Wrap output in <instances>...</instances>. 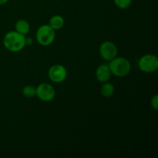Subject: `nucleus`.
Here are the masks:
<instances>
[{
    "label": "nucleus",
    "instance_id": "nucleus-2",
    "mask_svg": "<svg viewBox=\"0 0 158 158\" xmlns=\"http://www.w3.org/2000/svg\"><path fill=\"white\" fill-rule=\"evenodd\" d=\"M110 69L113 75L117 77H124L130 73L131 64L129 60L125 57H115L110 61Z\"/></svg>",
    "mask_w": 158,
    "mask_h": 158
},
{
    "label": "nucleus",
    "instance_id": "nucleus-3",
    "mask_svg": "<svg viewBox=\"0 0 158 158\" xmlns=\"http://www.w3.org/2000/svg\"><path fill=\"white\" fill-rule=\"evenodd\" d=\"M35 38L39 44L41 46H49L55 40L56 31L49 25H43L37 29Z\"/></svg>",
    "mask_w": 158,
    "mask_h": 158
},
{
    "label": "nucleus",
    "instance_id": "nucleus-14",
    "mask_svg": "<svg viewBox=\"0 0 158 158\" xmlns=\"http://www.w3.org/2000/svg\"><path fill=\"white\" fill-rule=\"evenodd\" d=\"M151 106L153 107V109L154 110H158V95L157 94H155L154 97H152L151 101Z\"/></svg>",
    "mask_w": 158,
    "mask_h": 158
},
{
    "label": "nucleus",
    "instance_id": "nucleus-7",
    "mask_svg": "<svg viewBox=\"0 0 158 158\" xmlns=\"http://www.w3.org/2000/svg\"><path fill=\"white\" fill-rule=\"evenodd\" d=\"M49 80L56 83L64 81L67 77V70L66 67L61 64H55L51 66L48 72Z\"/></svg>",
    "mask_w": 158,
    "mask_h": 158
},
{
    "label": "nucleus",
    "instance_id": "nucleus-12",
    "mask_svg": "<svg viewBox=\"0 0 158 158\" xmlns=\"http://www.w3.org/2000/svg\"><path fill=\"white\" fill-rule=\"evenodd\" d=\"M22 93L26 98H32L36 94V87L32 85H26L23 88Z\"/></svg>",
    "mask_w": 158,
    "mask_h": 158
},
{
    "label": "nucleus",
    "instance_id": "nucleus-9",
    "mask_svg": "<svg viewBox=\"0 0 158 158\" xmlns=\"http://www.w3.org/2000/svg\"><path fill=\"white\" fill-rule=\"evenodd\" d=\"M15 29L16 32L23 35L29 34L30 31V25L29 22L26 19H19L15 23Z\"/></svg>",
    "mask_w": 158,
    "mask_h": 158
},
{
    "label": "nucleus",
    "instance_id": "nucleus-15",
    "mask_svg": "<svg viewBox=\"0 0 158 158\" xmlns=\"http://www.w3.org/2000/svg\"><path fill=\"white\" fill-rule=\"evenodd\" d=\"M32 43H33V40H32L31 37H29V38H26V45L31 46Z\"/></svg>",
    "mask_w": 158,
    "mask_h": 158
},
{
    "label": "nucleus",
    "instance_id": "nucleus-4",
    "mask_svg": "<svg viewBox=\"0 0 158 158\" xmlns=\"http://www.w3.org/2000/svg\"><path fill=\"white\" fill-rule=\"evenodd\" d=\"M138 66L143 73H153L158 69V58L154 54H146L140 59Z\"/></svg>",
    "mask_w": 158,
    "mask_h": 158
},
{
    "label": "nucleus",
    "instance_id": "nucleus-11",
    "mask_svg": "<svg viewBox=\"0 0 158 158\" xmlns=\"http://www.w3.org/2000/svg\"><path fill=\"white\" fill-rule=\"evenodd\" d=\"M115 93V87L111 83H103L100 87V94L105 98H110L113 97Z\"/></svg>",
    "mask_w": 158,
    "mask_h": 158
},
{
    "label": "nucleus",
    "instance_id": "nucleus-1",
    "mask_svg": "<svg viewBox=\"0 0 158 158\" xmlns=\"http://www.w3.org/2000/svg\"><path fill=\"white\" fill-rule=\"evenodd\" d=\"M3 45L4 47L10 52H19L26 46V35L19 33L15 30L10 31L5 35Z\"/></svg>",
    "mask_w": 158,
    "mask_h": 158
},
{
    "label": "nucleus",
    "instance_id": "nucleus-16",
    "mask_svg": "<svg viewBox=\"0 0 158 158\" xmlns=\"http://www.w3.org/2000/svg\"><path fill=\"white\" fill-rule=\"evenodd\" d=\"M8 2H9V0H0V6L5 5L6 3H7Z\"/></svg>",
    "mask_w": 158,
    "mask_h": 158
},
{
    "label": "nucleus",
    "instance_id": "nucleus-13",
    "mask_svg": "<svg viewBox=\"0 0 158 158\" xmlns=\"http://www.w3.org/2000/svg\"><path fill=\"white\" fill-rule=\"evenodd\" d=\"M114 4L120 9H126L131 6L132 0H114Z\"/></svg>",
    "mask_w": 158,
    "mask_h": 158
},
{
    "label": "nucleus",
    "instance_id": "nucleus-5",
    "mask_svg": "<svg viewBox=\"0 0 158 158\" xmlns=\"http://www.w3.org/2000/svg\"><path fill=\"white\" fill-rule=\"evenodd\" d=\"M99 52L103 60L110 62L117 56L118 49L114 43L111 41H105L100 46Z\"/></svg>",
    "mask_w": 158,
    "mask_h": 158
},
{
    "label": "nucleus",
    "instance_id": "nucleus-6",
    "mask_svg": "<svg viewBox=\"0 0 158 158\" xmlns=\"http://www.w3.org/2000/svg\"><path fill=\"white\" fill-rule=\"evenodd\" d=\"M40 100L44 102H49L56 97V90L53 86L46 83H40L36 87V94Z\"/></svg>",
    "mask_w": 158,
    "mask_h": 158
},
{
    "label": "nucleus",
    "instance_id": "nucleus-8",
    "mask_svg": "<svg viewBox=\"0 0 158 158\" xmlns=\"http://www.w3.org/2000/svg\"><path fill=\"white\" fill-rule=\"evenodd\" d=\"M111 73L110 69L108 65L102 64L97 67V70H96L95 76L97 80L100 83H106V82L109 81L110 79Z\"/></svg>",
    "mask_w": 158,
    "mask_h": 158
},
{
    "label": "nucleus",
    "instance_id": "nucleus-10",
    "mask_svg": "<svg viewBox=\"0 0 158 158\" xmlns=\"http://www.w3.org/2000/svg\"><path fill=\"white\" fill-rule=\"evenodd\" d=\"M65 24V20L63 16L60 15H55L52 16L49 19V25L55 31L60 30L63 27Z\"/></svg>",
    "mask_w": 158,
    "mask_h": 158
}]
</instances>
